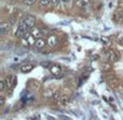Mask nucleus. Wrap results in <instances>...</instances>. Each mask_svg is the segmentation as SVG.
<instances>
[{"instance_id": "obj_17", "label": "nucleus", "mask_w": 123, "mask_h": 120, "mask_svg": "<svg viewBox=\"0 0 123 120\" xmlns=\"http://www.w3.org/2000/svg\"><path fill=\"white\" fill-rule=\"evenodd\" d=\"M24 3L26 5H32L35 3V0H24Z\"/></svg>"}, {"instance_id": "obj_1", "label": "nucleus", "mask_w": 123, "mask_h": 120, "mask_svg": "<svg viewBox=\"0 0 123 120\" xmlns=\"http://www.w3.org/2000/svg\"><path fill=\"white\" fill-rule=\"evenodd\" d=\"M21 21H23L30 30L35 27V21H36V19H35V17L32 16V15H25L24 17H22Z\"/></svg>"}, {"instance_id": "obj_8", "label": "nucleus", "mask_w": 123, "mask_h": 120, "mask_svg": "<svg viewBox=\"0 0 123 120\" xmlns=\"http://www.w3.org/2000/svg\"><path fill=\"white\" fill-rule=\"evenodd\" d=\"M34 64H31V63H25V64L21 65V68H19V71L22 72V73H28V72H30L32 69H34Z\"/></svg>"}, {"instance_id": "obj_25", "label": "nucleus", "mask_w": 123, "mask_h": 120, "mask_svg": "<svg viewBox=\"0 0 123 120\" xmlns=\"http://www.w3.org/2000/svg\"><path fill=\"white\" fill-rule=\"evenodd\" d=\"M47 117H48V119H50V120H55L53 117H50V116H47Z\"/></svg>"}, {"instance_id": "obj_14", "label": "nucleus", "mask_w": 123, "mask_h": 120, "mask_svg": "<svg viewBox=\"0 0 123 120\" xmlns=\"http://www.w3.org/2000/svg\"><path fill=\"white\" fill-rule=\"evenodd\" d=\"M51 0H39V5L40 6H45L50 3Z\"/></svg>"}, {"instance_id": "obj_10", "label": "nucleus", "mask_w": 123, "mask_h": 120, "mask_svg": "<svg viewBox=\"0 0 123 120\" xmlns=\"http://www.w3.org/2000/svg\"><path fill=\"white\" fill-rule=\"evenodd\" d=\"M45 45H48V43H47V41H45L44 39H42V38L37 39L36 42H35V46H36V48H38V49L43 48Z\"/></svg>"}, {"instance_id": "obj_23", "label": "nucleus", "mask_w": 123, "mask_h": 120, "mask_svg": "<svg viewBox=\"0 0 123 120\" xmlns=\"http://www.w3.org/2000/svg\"><path fill=\"white\" fill-rule=\"evenodd\" d=\"M70 1H71V0H63V2H65V3H69Z\"/></svg>"}, {"instance_id": "obj_18", "label": "nucleus", "mask_w": 123, "mask_h": 120, "mask_svg": "<svg viewBox=\"0 0 123 120\" xmlns=\"http://www.w3.org/2000/svg\"><path fill=\"white\" fill-rule=\"evenodd\" d=\"M115 59H116L115 53H113V52H110V53H109V60H110V61H113Z\"/></svg>"}, {"instance_id": "obj_20", "label": "nucleus", "mask_w": 123, "mask_h": 120, "mask_svg": "<svg viewBox=\"0 0 123 120\" xmlns=\"http://www.w3.org/2000/svg\"><path fill=\"white\" fill-rule=\"evenodd\" d=\"M0 104H1V105H3L4 104V97H0Z\"/></svg>"}, {"instance_id": "obj_24", "label": "nucleus", "mask_w": 123, "mask_h": 120, "mask_svg": "<svg viewBox=\"0 0 123 120\" xmlns=\"http://www.w3.org/2000/svg\"><path fill=\"white\" fill-rule=\"evenodd\" d=\"M104 41H105V42H108V39H107V38H103V42H104Z\"/></svg>"}, {"instance_id": "obj_19", "label": "nucleus", "mask_w": 123, "mask_h": 120, "mask_svg": "<svg viewBox=\"0 0 123 120\" xmlns=\"http://www.w3.org/2000/svg\"><path fill=\"white\" fill-rule=\"evenodd\" d=\"M61 1H63V0H51V2H52V4H53L54 6H57L58 4L61 3Z\"/></svg>"}, {"instance_id": "obj_16", "label": "nucleus", "mask_w": 123, "mask_h": 120, "mask_svg": "<svg viewBox=\"0 0 123 120\" xmlns=\"http://www.w3.org/2000/svg\"><path fill=\"white\" fill-rule=\"evenodd\" d=\"M6 82H4V80H0V90L3 91L4 89H6Z\"/></svg>"}, {"instance_id": "obj_22", "label": "nucleus", "mask_w": 123, "mask_h": 120, "mask_svg": "<svg viewBox=\"0 0 123 120\" xmlns=\"http://www.w3.org/2000/svg\"><path fill=\"white\" fill-rule=\"evenodd\" d=\"M61 118L64 119V120H70L69 118H67V117H65V116H61Z\"/></svg>"}, {"instance_id": "obj_11", "label": "nucleus", "mask_w": 123, "mask_h": 120, "mask_svg": "<svg viewBox=\"0 0 123 120\" xmlns=\"http://www.w3.org/2000/svg\"><path fill=\"white\" fill-rule=\"evenodd\" d=\"M58 103H60L61 105H67V104L69 103V100H68L67 95H65V94H62V97H61L60 101H58Z\"/></svg>"}, {"instance_id": "obj_3", "label": "nucleus", "mask_w": 123, "mask_h": 120, "mask_svg": "<svg viewBox=\"0 0 123 120\" xmlns=\"http://www.w3.org/2000/svg\"><path fill=\"white\" fill-rule=\"evenodd\" d=\"M4 82H6V85L8 88L13 89L15 87V84H16V76L15 75H8L6 77V79H4Z\"/></svg>"}, {"instance_id": "obj_5", "label": "nucleus", "mask_w": 123, "mask_h": 120, "mask_svg": "<svg viewBox=\"0 0 123 120\" xmlns=\"http://www.w3.org/2000/svg\"><path fill=\"white\" fill-rule=\"evenodd\" d=\"M50 71H51V73L53 74V75L55 76H58L62 74V72H63V69H62L61 65L58 64H52L51 68H50Z\"/></svg>"}, {"instance_id": "obj_6", "label": "nucleus", "mask_w": 123, "mask_h": 120, "mask_svg": "<svg viewBox=\"0 0 123 120\" xmlns=\"http://www.w3.org/2000/svg\"><path fill=\"white\" fill-rule=\"evenodd\" d=\"M47 43H48V45H49L50 47L56 46V45H57V43H58L57 37L54 36V34H52V36H49V38H48V40H47Z\"/></svg>"}, {"instance_id": "obj_7", "label": "nucleus", "mask_w": 123, "mask_h": 120, "mask_svg": "<svg viewBox=\"0 0 123 120\" xmlns=\"http://www.w3.org/2000/svg\"><path fill=\"white\" fill-rule=\"evenodd\" d=\"M77 6H79L80 9L86 10L90 8V0H77L76 1Z\"/></svg>"}, {"instance_id": "obj_2", "label": "nucleus", "mask_w": 123, "mask_h": 120, "mask_svg": "<svg viewBox=\"0 0 123 120\" xmlns=\"http://www.w3.org/2000/svg\"><path fill=\"white\" fill-rule=\"evenodd\" d=\"M35 42H36V41H35V38L31 36V33H30V32L26 33L25 37H24V38H22V43H23V46L28 47L29 45L35 44Z\"/></svg>"}, {"instance_id": "obj_13", "label": "nucleus", "mask_w": 123, "mask_h": 120, "mask_svg": "<svg viewBox=\"0 0 123 120\" xmlns=\"http://www.w3.org/2000/svg\"><path fill=\"white\" fill-rule=\"evenodd\" d=\"M61 97H62V94L60 92H54L53 93V100H54V101L58 102V101H60V99H61Z\"/></svg>"}, {"instance_id": "obj_21", "label": "nucleus", "mask_w": 123, "mask_h": 120, "mask_svg": "<svg viewBox=\"0 0 123 120\" xmlns=\"http://www.w3.org/2000/svg\"><path fill=\"white\" fill-rule=\"evenodd\" d=\"M119 44H120V45H122V46H123V37H122L121 39H120V41H119Z\"/></svg>"}, {"instance_id": "obj_15", "label": "nucleus", "mask_w": 123, "mask_h": 120, "mask_svg": "<svg viewBox=\"0 0 123 120\" xmlns=\"http://www.w3.org/2000/svg\"><path fill=\"white\" fill-rule=\"evenodd\" d=\"M52 65V63L50 61H44V62H41V67L43 68H47V69H50Z\"/></svg>"}, {"instance_id": "obj_4", "label": "nucleus", "mask_w": 123, "mask_h": 120, "mask_svg": "<svg viewBox=\"0 0 123 120\" xmlns=\"http://www.w3.org/2000/svg\"><path fill=\"white\" fill-rule=\"evenodd\" d=\"M10 29H11L10 23H6V21L2 23L0 25V33H1V36H6L9 33V31H10Z\"/></svg>"}, {"instance_id": "obj_9", "label": "nucleus", "mask_w": 123, "mask_h": 120, "mask_svg": "<svg viewBox=\"0 0 123 120\" xmlns=\"http://www.w3.org/2000/svg\"><path fill=\"white\" fill-rule=\"evenodd\" d=\"M30 33H31V36L34 37L35 39H40L41 37H42V31H41V29H39V28L37 27H34L31 30H30Z\"/></svg>"}, {"instance_id": "obj_12", "label": "nucleus", "mask_w": 123, "mask_h": 120, "mask_svg": "<svg viewBox=\"0 0 123 120\" xmlns=\"http://www.w3.org/2000/svg\"><path fill=\"white\" fill-rule=\"evenodd\" d=\"M43 95H44V97H53V91H52V89H45V90L43 91Z\"/></svg>"}]
</instances>
